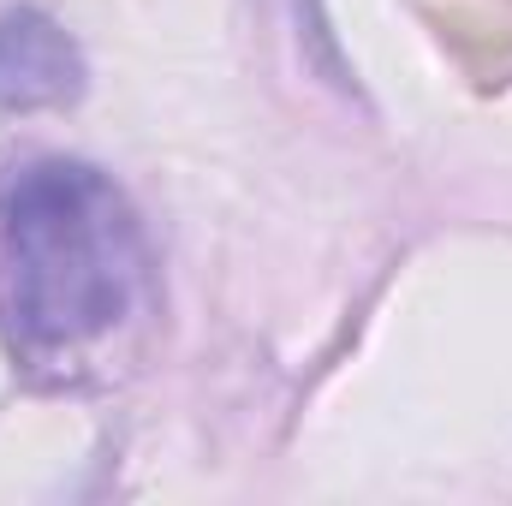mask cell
<instances>
[{"mask_svg":"<svg viewBox=\"0 0 512 506\" xmlns=\"http://www.w3.org/2000/svg\"><path fill=\"white\" fill-rule=\"evenodd\" d=\"M155 316V251L126 191L72 155L0 179V334L18 364L84 376Z\"/></svg>","mask_w":512,"mask_h":506,"instance_id":"cell-1","label":"cell"},{"mask_svg":"<svg viewBox=\"0 0 512 506\" xmlns=\"http://www.w3.org/2000/svg\"><path fill=\"white\" fill-rule=\"evenodd\" d=\"M84 84H90L84 48L66 36L60 18H48L42 6L0 12V114L72 108Z\"/></svg>","mask_w":512,"mask_h":506,"instance_id":"cell-2","label":"cell"}]
</instances>
